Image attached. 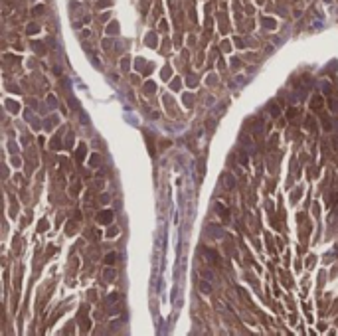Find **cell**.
<instances>
[{"label": "cell", "instance_id": "cell-5", "mask_svg": "<svg viewBox=\"0 0 338 336\" xmlns=\"http://www.w3.org/2000/svg\"><path fill=\"white\" fill-rule=\"evenodd\" d=\"M200 289H202V293H212V287L208 283H200Z\"/></svg>", "mask_w": 338, "mask_h": 336}, {"label": "cell", "instance_id": "cell-3", "mask_svg": "<svg viewBox=\"0 0 338 336\" xmlns=\"http://www.w3.org/2000/svg\"><path fill=\"white\" fill-rule=\"evenodd\" d=\"M320 107H322V99L314 97V99H312V109H320Z\"/></svg>", "mask_w": 338, "mask_h": 336}, {"label": "cell", "instance_id": "cell-4", "mask_svg": "<svg viewBox=\"0 0 338 336\" xmlns=\"http://www.w3.org/2000/svg\"><path fill=\"white\" fill-rule=\"evenodd\" d=\"M103 275H105V279H107V281H113V279H115V271H113V269H107V271L103 273Z\"/></svg>", "mask_w": 338, "mask_h": 336}, {"label": "cell", "instance_id": "cell-1", "mask_svg": "<svg viewBox=\"0 0 338 336\" xmlns=\"http://www.w3.org/2000/svg\"><path fill=\"white\" fill-rule=\"evenodd\" d=\"M113 220V212H101V216H99V221L101 224H107V221Z\"/></svg>", "mask_w": 338, "mask_h": 336}, {"label": "cell", "instance_id": "cell-6", "mask_svg": "<svg viewBox=\"0 0 338 336\" xmlns=\"http://www.w3.org/2000/svg\"><path fill=\"white\" fill-rule=\"evenodd\" d=\"M113 261H115V253H111V255H107V257H105V263H107V265H111Z\"/></svg>", "mask_w": 338, "mask_h": 336}, {"label": "cell", "instance_id": "cell-2", "mask_svg": "<svg viewBox=\"0 0 338 336\" xmlns=\"http://www.w3.org/2000/svg\"><path fill=\"white\" fill-rule=\"evenodd\" d=\"M204 253H206V257H208V259H210V261H212V263H218V261H220V257H218V253H214V251H210V249H206V251H204Z\"/></svg>", "mask_w": 338, "mask_h": 336}]
</instances>
